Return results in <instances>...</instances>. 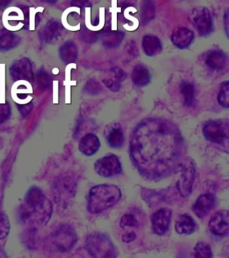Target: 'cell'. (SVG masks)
Returning a JSON list of instances; mask_svg holds the SVG:
<instances>
[{
  "label": "cell",
  "instance_id": "cell-36",
  "mask_svg": "<svg viewBox=\"0 0 229 258\" xmlns=\"http://www.w3.org/2000/svg\"><path fill=\"white\" fill-rule=\"evenodd\" d=\"M136 237H137V235H136L134 232H130V233L124 234L122 236V241L124 242V243H128L133 241L136 239Z\"/></svg>",
  "mask_w": 229,
  "mask_h": 258
},
{
  "label": "cell",
  "instance_id": "cell-11",
  "mask_svg": "<svg viewBox=\"0 0 229 258\" xmlns=\"http://www.w3.org/2000/svg\"><path fill=\"white\" fill-rule=\"evenodd\" d=\"M172 211L168 208H162L151 216L152 230L156 235L161 236L168 231L170 226Z\"/></svg>",
  "mask_w": 229,
  "mask_h": 258
},
{
  "label": "cell",
  "instance_id": "cell-26",
  "mask_svg": "<svg viewBox=\"0 0 229 258\" xmlns=\"http://www.w3.org/2000/svg\"><path fill=\"white\" fill-rule=\"evenodd\" d=\"M122 32H113L105 34L103 37V44L108 48H115L124 39Z\"/></svg>",
  "mask_w": 229,
  "mask_h": 258
},
{
  "label": "cell",
  "instance_id": "cell-32",
  "mask_svg": "<svg viewBox=\"0 0 229 258\" xmlns=\"http://www.w3.org/2000/svg\"><path fill=\"white\" fill-rule=\"evenodd\" d=\"M45 11L43 7L38 8L31 7L29 10V30L31 31H35L36 30V15L37 13H43Z\"/></svg>",
  "mask_w": 229,
  "mask_h": 258
},
{
  "label": "cell",
  "instance_id": "cell-31",
  "mask_svg": "<svg viewBox=\"0 0 229 258\" xmlns=\"http://www.w3.org/2000/svg\"><path fill=\"white\" fill-rule=\"evenodd\" d=\"M120 226L122 228L138 227H139V222L133 214H125L122 216L121 220H120Z\"/></svg>",
  "mask_w": 229,
  "mask_h": 258
},
{
  "label": "cell",
  "instance_id": "cell-38",
  "mask_svg": "<svg viewBox=\"0 0 229 258\" xmlns=\"http://www.w3.org/2000/svg\"><path fill=\"white\" fill-rule=\"evenodd\" d=\"M7 257V255L5 254V252L3 251V249L0 248V257Z\"/></svg>",
  "mask_w": 229,
  "mask_h": 258
},
{
  "label": "cell",
  "instance_id": "cell-25",
  "mask_svg": "<svg viewBox=\"0 0 229 258\" xmlns=\"http://www.w3.org/2000/svg\"><path fill=\"white\" fill-rule=\"evenodd\" d=\"M155 7L154 0H144L142 6L141 21L146 25L155 17Z\"/></svg>",
  "mask_w": 229,
  "mask_h": 258
},
{
  "label": "cell",
  "instance_id": "cell-15",
  "mask_svg": "<svg viewBox=\"0 0 229 258\" xmlns=\"http://www.w3.org/2000/svg\"><path fill=\"white\" fill-rule=\"evenodd\" d=\"M215 205L214 196L210 193L202 194L199 196L193 206V212L200 219L208 215Z\"/></svg>",
  "mask_w": 229,
  "mask_h": 258
},
{
  "label": "cell",
  "instance_id": "cell-14",
  "mask_svg": "<svg viewBox=\"0 0 229 258\" xmlns=\"http://www.w3.org/2000/svg\"><path fill=\"white\" fill-rule=\"evenodd\" d=\"M209 231L215 236L224 237L229 230V214L227 210H220L211 217L208 223Z\"/></svg>",
  "mask_w": 229,
  "mask_h": 258
},
{
  "label": "cell",
  "instance_id": "cell-19",
  "mask_svg": "<svg viewBox=\"0 0 229 258\" xmlns=\"http://www.w3.org/2000/svg\"><path fill=\"white\" fill-rule=\"evenodd\" d=\"M142 45L144 52L148 56H155L161 53L162 45L159 38L153 35H146L143 37Z\"/></svg>",
  "mask_w": 229,
  "mask_h": 258
},
{
  "label": "cell",
  "instance_id": "cell-17",
  "mask_svg": "<svg viewBox=\"0 0 229 258\" xmlns=\"http://www.w3.org/2000/svg\"><path fill=\"white\" fill-rule=\"evenodd\" d=\"M193 32L187 28H181L175 31L171 35V39L173 44L177 48L183 49L187 48L192 43Z\"/></svg>",
  "mask_w": 229,
  "mask_h": 258
},
{
  "label": "cell",
  "instance_id": "cell-23",
  "mask_svg": "<svg viewBox=\"0 0 229 258\" xmlns=\"http://www.w3.org/2000/svg\"><path fill=\"white\" fill-rule=\"evenodd\" d=\"M180 91L184 98L185 106H192L194 103L195 94V87L193 83L187 81H183L180 85Z\"/></svg>",
  "mask_w": 229,
  "mask_h": 258
},
{
  "label": "cell",
  "instance_id": "cell-16",
  "mask_svg": "<svg viewBox=\"0 0 229 258\" xmlns=\"http://www.w3.org/2000/svg\"><path fill=\"white\" fill-rule=\"evenodd\" d=\"M100 142L98 137L94 134H87L81 140L79 145V150L85 156H94L98 152L100 148Z\"/></svg>",
  "mask_w": 229,
  "mask_h": 258
},
{
  "label": "cell",
  "instance_id": "cell-10",
  "mask_svg": "<svg viewBox=\"0 0 229 258\" xmlns=\"http://www.w3.org/2000/svg\"><path fill=\"white\" fill-rule=\"evenodd\" d=\"M191 24L198 31L199 35L206 36L213 31V22L210 12L206 8L199 7L191 12Z\"/></svg>",
  "mask_w": 229,
  "mask_h": 258
},
{
  "label": "cell",
  "instance_id": "cell-7",
  "mask_svg": "<svg viewBox=\"0 0 229 258\" xmlns=\"http://www.w3.org/2000/svg\"><path fill=\"white\" fill-rule=\"evenodd\" d=\"M179 171L181 176L177 183V190L183 197H187L192 191L195 176V165L191 160L183 162Z\"/></svg>",
  "mask_w": 229,
  "mask_h": 258
},
{
  "label": "cell",
  "instance_id": "cell-21",
  "mask_svg": "<svg viewBox=\"0 0 229 258\" xmlns=\"http://www.w3.org/2000/svg\"><path fill=\"white\" fill-rule=\"evenodd\" d=\"M132 78L136 85L144 87L149 84L151 80V75L147 67L139 64L134 67Z\"/></svg>",
  "mask_w": 229,
  "mask_h": 258
},
{
  "label": "cell",
  "instance_id": "cell-35",
  "mask_svg": "<svg viewBox=\"0 0 229 258\" xmlns=\"http://www.w3.org/2000/svg\"><path fill=\"white\" fill-rule=\"evenodd\" d=\"M53 104L59 103V81H53Z\"/></svg>",
  "mask_w": 229,
  "mask_h": 258
},
{
  "label": "cell",
  "instance_id": "cell-28",
  "mask_svg": "<svg viewBox=\"0 0 229 258\" xmlns=\"http://www.w3.org/2000/svg\"><path fill=\"white\" fill-rule=\"evenodd\" d=\"M7 92V65L5 63L0 64V104L7 103L6 98Z\"/></svg>",
  "mask_w": 229,
  "mask_h": 258
},
{
  "label": "cell",
  "instance_id": "cell-33",
  "mask_svg": "<svg viewBox=\"0 0 229 258\" xmlns=\"http://www.w3.org/2000/svg\"><path fill=\"white\" fill-rule=\"evenodd\" d=\"M102 81H103L104 84L112 92H117L120 89L119 81L116 79L107 78L103 79Z\"/></svg>",
  "mask_w": 229,
  "mask_h": 258
},
{
  "label": "cell",
  "instance_id": "cell-9",
  "mask_svg": "<svg viewBox=\"0 0 229 258\" xmlns=\"http://www.w3.org/2000/svg\"><path fill=\"white\" fill-rule=\"evenodd\" d=\"M76 185L70 177H61L54 184V196L58 205L65 207L75 194Z\"/></svg>",
  "mask_w": 229,
  "mask_h": 258
},
{
  "label": "cell",
  "instance_id": "cell-6",
  "mask_svg": "<svg viewBox=\"0 0 229 258\" xmlns=\"http://www.w3.org/2000/svg\"><path fill=\"white\" fill-rule=\"evenodd\" d=\"M203 134L208 142L216 145L228 144L229 126L228 120L210 121L204 125Z\"/></svg>",
  "mask_w": 229,
  "mask_h": 258
},
{
  "label": "cell",
  "instance_id": "cell-34",
  "mask_svg": "<svg viewBox=\"0 0 229 258\" xmlns=\"http://www.w3.org/2000/svg\"><path fill=\"white\" fill-rule=\"evenodd\" d=\"M112 74L115 77L116 80L118 81H123L126 79V75L125 72L119 67H114L112 69Z\"/></svg>",
  "mask_w": 229,
  "mask_h": 258
},
{
  "label": "cell",
  "instance_id": "cell-2",
  "mask_svg": "<svg viewBox=\"0 0 229 258\" xmlns=\"http://www.w3.org/2000/svg\"><path fill=\"white\" fill-rule=\"evenodd\" d=\"M53 214V204L37 187L30 188L19 209L22 223L29 229H37L49 223Z\"/></svg>",
  "mask_w": 229,
  "mask_h": 258
},
{
  "label": "cell",
  "instance_id": "cell-4",
  "mask_svg": "<svg viewBox=\"0 0 229 258\" xmlns=\"http://www.w3.org/2000/svg\"><path fill=\"white\" fill-rule=\"evenodd\" d=\"M78 237L76 230L68 224L55 227L48 237V243L55 251L67 253L76 245Z\"/></svg>",
  "mask_w": 229,
  "mask_h": 258
},
{
  "label": "cell",
  "instance_id": "cell-20",
  "mask_svg": "<svg viewBox=\"0 0 229 258\" xmlns=\"http://www.w3.org/2000/svg\"><path fill=\"white\" fill-rule=\"evenodd\" d=\"M226 63V56L222 51L214 50L207 55L206 64L212 70H220Z\"/></svg>",
  "mask_w": 229,
  "mask_h": 258
},
{
  "label": "cell",
  "instance_id": "cell-37",
  "mask_svg": "<svg viewBox=\"0 0 229 258\" xmlns=\"http://www.w3.org/2000/svg\"><path fill=\"white\" fill-rule=\"evenodd\" d=\"M224 25L225 27V31H226L227 37H228V12H226V13L225 14V15H224Z\"/></svg>",
  "mask_w": 229,
  "mask_h": 258
},
{
  "label": "cell",
  "instance_id": "cell-18",
  "mask_svg": "<svg viewBox=\"0 0 229 258\" xmlns=\"http://www.w3.org/2000/svg\"><path fill=\"white\" fill-rule=\"evenodd\" d=\"M196 223L193 218L187 214H180L175 223V229L181 235H191L196 229Z\"/></svg>",
  "mask_w": 229,
  "mask_h": 258
},
{
  "label": "cell",
  "instance_id": "cell-12",
  "mask_svg": "<svg viewBox=\"0 0 229 258\" xmlns=\"http://www.w3.org/2000/svg\"><path fill=\"white\" fill-rule=\"evenodd\" d=\"M33 88L31 83L25 79L15 81L12 86L11 96L16 103L20 105L29 104L33 100Z\"/></svg>",
  "mask_w": 229,
  "mask_h": 258
},
{
  "label": "cell",
  "instance_id": "cell-5",
  "mask_svg": "<svg viewBox=\"0 0 229 258\" xmlns=\"http://www.w3.org/2000/svg\"><path fill=\"white\" fill-rule=\"evenodd\" d=\"M86 249L93 257H117V250L108 236L105 234L92 233L86 238Z\"/></svg>",
  "mask_w": 229,
  "mask_h": 258
},
{
  "label": "cell",
  "instance_id": "cell-30",
  "mask_svg": "<svg viewBox=\"0 0 229 258\" xmlns=\"http://www.w3.org/2000/svg\"><path fill=\"white\" fill-rule=\"evenodd\" d=\"M11 230V223L9 217L5 212H0V240L7 237Z\"/></svg>",
  "mask_w": 229,
  "mask_h": 258
},
{
  "label": "cell",
  "instance_id": "cell-1",
  "mask_svg": "<svg viewBox=\"0 0 229 258\" xmlns=\"http://www.w3.org/2000/svg\"><path fill=\"white\" fill-rule=\"evenodd\" d=\"M129 153L132 163L143 177L163 179L179 170L185 154L184 142L173 123L147 118L132 134Z\"/></svg>",
  "mask_w": 229,
  "mask_h": 258
},
{
  "label": "cell",
  "instance_id": "cell-13",
  "mask_svg": "<svg viewBox=\"0 0 229 258\" xmlns=\"http://www.w3.org/2000/svg\"><path fill=\"white\" fill-rule=\"evenodd\" d=\"M25 17L23 11L19 8L12 7L4 12L3 23L8 31L17 32L25 27Z\"/></svg>",
  "mask_w": 229,
  "mask_h": 258
},
{
  "label": "cell",
  "instance_id": "cell-8",
  "mask_svg": "<svg viewBox=\"0 0 229 258\" xmlns=\"http://www.w3.org/2000/svg\"><path fill=\"white\" fill-rule=\"evenodd\" d=\"M94 169L98 175L104 178H111L122 173V164L116 155L103 157L96 161Z\"/></svg>",
  "mask_w": 229,
  "mask_h": 258
},
{
  "label": "cell",
  "instance_id": "cell-3",
  "mask_svg": "<svg viewBox=\"0 0 229 258\" xmlns=\"http://www.w3.org/2000/svg\"><path fill=\"white\" fill-rule=\"evenodd\" d=\"M118 186L100 184L91 188L88 196V210L92 214H99L115 205L121 198Z\"/></svg>",
  "mask_w": 229,
  "mask_h": 258
},
{
  "label": "cell",
  "instance_id": "cell-22",
  "mask_svg": "<svg viewBox=\"0 0 229 258\" xmlns=\"http://www.w3.org/2000/svg\"><path fill=\"white\" fill-rule=\"evenodd\" d=\"M108 144L110 148L118 149L123 146L124 137L123 132L120 126L112 127L106 137Z\"/></svg>",
  "mask_w": 229,
  "mask_h": 258
},
{
  "label": "cell",
  "instance_id": "cell-29",
  "mask_svg": "<svg viewBox=\"0 0 229 258\" xmlns=\"http://www.w3.org/2000/svg\"><path fill=\"white\" fill-rule=\"evenodd\" d=\"M218 102L223 108H228L229 107V82L224 81L221 85L220 92L218 95Z\"/></svg>",
  "mask_w": 229,
  "mask_h": 258
},
{
  "label": "cell",
  "instance_id": "cell-27",
  "mask_svg": "<svg viewBox=\"0 0 229 258\" xmlns=\"http://www.w3.org/2000/svg\"><path fill=\"white\" fill-rule=\"evenodd\" d=\"M194 257L196 258L212 257L213 254L210 245L205 242H198L194 247Z\"/></svg>",
  "mask_w": 229,
  "mask_h": 258
},
{
  "label": "cell",
  "instance_id": "cell-24",
  "mask_svg": "<svg viewBox=\"0 0 229 258\" xmlns=\"http://www.w3.org/2000/svg\"><path fill=\"white\" fill-rule=\"evenodd\" d=\"M77 69L76 63H70L65 67V79L63 81V85L65 87V103L70 104L71 102V86L77 85L76 81L71 80L72 69Z\"/></svg>",
  "mask_w": 229,
  "mask_h": 258
},
{
  "label": "cell",
  "instance_id": "cell-39",
  "mask_svg": "<svg viewBox=\"0 0 229 258\" xmlns=\"http://www.w3.org/2000/svg\"><path fill=\"white\" fill-rule=\"evenodd\" d=\"M53 73L54 75H58L59 73V69L55 67V68L53 69Z\"/></svg>",
  "mask_w": 229,
  "mask_h": 258
}]
</instances>
